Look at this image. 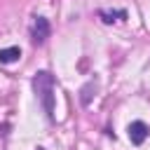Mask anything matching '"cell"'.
<instances>
[{"label":"cell","mask_w":150,"mask_h":150,"mask_svg":"<svg viewBox=\"0 0 150 150\" xmlns=\"http://www.w3.org/2000/svg\"><path fill=\"white\" fill-rule=\"evenodd\" d=\"M33 87H35V94H38V98H40L47 117L54 120V77H52V73H47V70L35 73Z\"/></svg>","instance_id":"6da1fadb"},{"label":"cell","mask_w":150,"mask_h":150,"mask_svg":"<svg viewBox=\"0 0 150 150\" xmlns=\"http://www.w3.org/2000/svg\"><path fill=\"white\" fill-rule=\"evenodd\" d=\"M148 124L145 122H141V120H136V122H131L129 124V138H131V143L134 145H141L145 138H148Z\"/></svg>","instance_id":"7a4b0ae2"},{"label":"cell","mask_w":150,"mask_h":150,"mask_svg":"<svg viewBox=\"0 0 150 150\" xmlns=\"http://www.w3.org/2000/svg\"><path fill=\"white\" fill-rule=\"evenodd\" d=\"M47 38H49V21L45 16H38L35 23H33V42L35 45H42Z\"/></svg>","instance_id":"3957f363"},{"label":"cell","mask_w":150,"mask_h":150,"mask_svg":"<svg viewBox=\"0 0 150 150\" xmlns=\"http://www.w3.org/2000/svg\"><path fill=\"white\" fill-rule=\"evenodd\" d=\"M19 56H21V49L19 47H5V49H0V63H12Z\"/></svg>","instance_id":"277c9868"},{"label":"cell","mask_w":150,"mask_h":150,"mask_svg":"<svg viewBox=\"0 0 150 150\" xmlns=\"http://www.w3.org/2000/svg\"><path fill=\"white\" fill-rule=\"evenodd\" d=\"M98 16H101L105 23H112V21L124 19V16H127V12H124V9H117V12H98Z\"/></svg>","instance_id":"5b68a950"},{"label":"cell","mask_w":150,"mask_h":150,"mask_svg":"<svg viewBox=\"0 0 150 150\" xmlns=\"http://www.w3.org/2000/svg\"><path fill=\"white\" fill-rule=\"evenodd\" d=\"M91 89H94V82H89V84L82 89V103H89V98H91V94H89V91H91Z\"/></svg>","instance_id":"8992f818"}]
</instances>
